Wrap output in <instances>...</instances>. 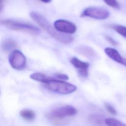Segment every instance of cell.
<instances>
[{"mask_svg":"<svg viewBox=\"0 0 126 126\" xmlns=\"http://www.w3.org/2000/svg\"><path fill=\"white\" fill-rule=\"evenodd\" d=\"M1 0H0V3H1Z\"/></svg>","mask_w":126,"mask_h":126,"instance_id":"obj_22","label":"cell"},{"mask_svg":"<svg viewBox=\"0 0 126 126\" xmlns=\"http://www.w3.org/2000/svg\"><path fill=\"white\" fill-rule=\"evenodd\" d=\"M16 46L15 43L11 40L7 39L3 41L2 43V48L4 50H9Z\"/></svg>","mask_w":126,"mask_h":126,"instance_id":"obj_14","label":"cell"},{"mask_svg":"<svg viewBox=\"0 0 126 126\" xmlns=\"http://www.w3.org/2000/svg\"><path fill=\"white\" fill-rule=\"evenodd\" d=\"M105 124L108 126H126L121 121L114 118H107L105 120Z\"/></svg>","mask_w":126,"mask_h":126,"instance_id":"obj_13","label":"cell"},{"mask_svg":"<svg viewBox=\"0 0 126 126\" xmlns=\"http://www.w3.org/2000/svg\"><path fill=\"white\" fill-rule=\"evenodd\" d=\"M20 114L24 119L29 121H32L35 118V114L32 110L27 109L21 110Z\"/></svg>","mask_w":126,"mask_h":126,"instance_id":"obj_12","label":"cell"},{"mask_svg":"<svg viewBox=\"0 0 126 126\" xmlns=\"http://www.w3.org/2000/svg\"><path fill=\"white\" fill-rule=\"evenodd\" d=\"M104 52L110 59L123 65L126 58L123 57L117 50L113 48L107 47L105 48Z\"/></svg>","mask_w":126,"mask_h":126,"instance_id":"obj_9","label":"cell"},{"mask_svg":"<svg viewBox=\"0 0 126 126\" xmlns=\"http://www.w3.org/2000/svg\"><path fill=\"white\" fill-rule=\"evenodd\" d=\"M2 23L8 27L15 30L24 31L33 33H38L40 32V30L38 28L28 23L10 20H4L2 22Z\"/></svg>","mask_w":126,"mask_h":126,"instance_id":"obj_4","label":"cell"},{"mask_svg":"<svg viewBox=\"0 0 126 126\" xmlns=\"http://www.w3.org/2000/svg\"><path fill=\"white\" fill-rule=\"evenodd\" d=\"M112 28L122 36L126 38V27L122 25H114Z\"/></svg>","mask_w":126,"mask_h":126,"instance_id":"obj_15","label":"cell"},{"mask_svg":"<svg viewBox=\"0 0 126 126\" xmlns=\"http://www.w3.org/2000/svg\"><path fill=\"white\" fill-rule=\"evenodd\" d=\"M76 51L81 55L91 59H94L96 56V54L94 49L86 45H80L76 47Z\"/></svg>","mask_w":126,"mask_h":126,"instance_id":"obj_10","label":"cell"},{"mask_svg":"<svg viewBox=\"0 0 126 126\" xmlns=\"http://www.w3.org/2000/svg\"><path fill=\"white\" fill-rule=\"evenodd\" d=\"M123 65L126 67V59L125 60V62H124V64H123Z\"/></svg>","mask_w":126,"mask_h":126,"instance_id":"obj_21","label":"cell"},{"mask_svg":"<svg viewBox=\"0 0 126 126\" xmlns=\"http://www.w3.org/2000/svg\"><path fill=\"white\" fill-rule=\"evenodd\" d=\"M30 77L31 79L35 81L42 82L44 84L56 78L55 77H51L50 76H48L45 74H43L40 72L33 73L31 74Z\"/></svg>","mask_w":126,"mask_h":126,"instance_id":"obj_11","label":"cell"},{"mask_svg":"<svg viewBox=\"0 0 126 126\" xmlns=\"http://www.w3.org/2000/svg\"><path fill=\"white\" fill-rule=\"evenodd\" d=\"M54 77L57 79L61 80H67L69 79L68 75L63 73H57L54 75Z\"/></svg>","mask_w":126,"mask_h":126,"instance_id":"obj_18","label":"cell"},{"mask_svg":"<svg viewBox=\"0 0 126 126\" xmlns=\"http://www.w3.org/2000/svg\"><path fill=\"white\" fill-rule=\"evenodd\" d=\"M77 110L71 105H65L57 108L51 111L48 114V116L52 119H62L66 117L75 115Z\"/></svg>","mask_w":126,"mask_h":126,"instance_id":"obj_5","label":"cell"},{"mask_svg":"<svg viewBox=\"0 0 126 126\" xmlns=\"http://www.w3.org/2000/svg\"><path fill=\"white\" fill-rule=\"evenodd\" d=\"M110 12L102 7L91 6L85 9L80 15L81 17H89L95 19L103 20L108 18Z\"/></svg>","mask_w":126,"mask_h":126,"instance_id":"obj_3","label":"cell"},{"mask_svg":"<svg viewBox=\"0 0 126 126\" xmlns=\"http://www.w3.org/2000/svg\"><path fill=\"white\" fill-rule=\"evenodd\" d=\"M70 63L77 70L80 75L86 77L89 75V64L87 62L80 61L76 57H73L70 60Z\"/></svg>","mask_w":126,"mask_h":126,"instance_id":"obj_8","label":"cell"},{"mask_svg":"<svg viewBox=\"0 0 126 126\" xmlns=\"http://www.w3.org/2000/svg\"><path fill=\"white\" fill-rule=\"evenodd\" d=\"M30 16L41 28L60 42L68 44L73 40V38L71 36L63 33L54 28L48 20L41 14L32 11L30 13Z\"/></svg>","mask_w":126,"mask_h":126,"instance_id":"obj_1","label":"cell"},{"mask_svg":"<svg viewBox=\"0 0 126 126\" xmlns=\"http://www.w3.org/2000/svg\"><path fill=\"white\" fill-rule=\"evenodd\" d=\"M9 62L11 66L16 69L24 68L26 64V58L24 54L18 50L12 51L8 57Z\"/></svg>","mask_w":126,"mask_h":126,"instance_id":"obj_6","label":"cell"},{"mask_svg":"<svg viewBox=\"0 0 126 126\" xmlns=\"http://www.w3.org/2000/svg\"><path fill=\"white\" fill-rule=\"evenodd\" d=\"M107 5L110 6L115 8H118L120 7L119 3L117 1V0H103Z\"/></svg>","mask_w":126,"mask_h":126,"instance_id":"obj_16","label":"cell"},{"mask_svg":"<svg viewBox=\"0 0 126 126\" xmlns=\"http://www.w3.org/2000/svg\"><path fill=\"white\" fill-rule=\"evenodd\" d=\"M105 37L106 38V39L111 43L112 44V45H114V46H116L117 45V42L114 40L113 39L112 37H111L110 36H105Z\"/></svg>","mask_w":126,"mask_h":126,"instance_id":"obj_19","label":"cell"},{"mask_svg":"<svg viewBox=\"0 0 126 126\" xmlns=\"http://www.w3.org/2000/svg\"><path fill=\"white\" fill-rule=\"evenodd\" d=\"M105 107L106 108V110L112 115H116L117 114V111L115 109V108L112 106L110 104L108 103H104Z\"/></svg>","mask_w":126,"mask_h":126,"instance_id":"obj_17","label":"cell"},{"mask_svg":"<svg viewBox=\"0 0 126 126\" xmlns=\"http://www.w3.org/2000/svg\"><path fill=\"white\" fill-rule=\"evenodd\" d=\"M54 27L58 31L65 33L72 34L77 30L76 26L73 23L63 19H59L55 21Z\"/></svg>","mask_w":126,"mask_h":126,"instance_id":"obj_7","label":"cell"},{"mask_svg":"<svg viewBox=\"0 0 126 126\" xmlns=\"http://www.w3.org/2000/svg\"><path fill=\"white\" fill-rule=\"evenodd\" d=\"M40 0L45 3H49L52 1V0Z\"/></svg>","mask_w":126,"mask_h":126,"instance_id":"obj_20","label":"cell"},{"mask_svg":"<svg viewBox=\"0 0 126 126\" xmlns=\"http://www.w3.org/2000/svg\"><path fill=\"white\" fill-rule=\"evenodd\" d=\"M45 87L48 90L56 93L67 94L73 93L77 89L76 86L55 78L44 84Z\"/></svg>","mask_w":126,"mask_h":126,"instance_id":"obj_2","label":"cell"}]
</instances>
